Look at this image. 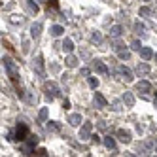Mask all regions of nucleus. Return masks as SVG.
Listing matches in <instances>:
<instances>
[{
	"mask_svg": "<svg viewBox=\"0 0 157 157\" xmlns=\"http://www.w3.org/2000/svg\"><path fill=\"white\" fill-rule=\"evenodd\" d=\"M87 83H89V87H91V89H97L98 87V80H97V78H87Z\"/></svg>",
	"mask_w": 157,
	"mask_h": 157,
	"instance_id": "nucleus-32",
	"label": "nucleus"
},
{
	"mask_svg": "<svg viewBox=\"0 0 157 157\" xmlns=\"http://www.w3.org/2000/svg\"><path fill=\"white\" fill-rule=\"evenodd\" d=\"M23 17H21V15H12V17H10V23H12V25H21V23H23Z\"/></svg>",
	"mask_w": 157,
	"mask_h": 157,
	"instance_id": "nucleus-28",
	"label": "nucleus"
},
{
	"mask_svg": "<svg viewBox=\"0 0 157 157\" xmlns=\"http://www.w3.org/2000/svg\"><path fill=\"white\" fill-rule=\"evenodd\" d=\"M155 98H157V91H155Z\"/></svg>",
	"mask_w": 157,
	"mask_h": 157,
	"instance_id": "nucleus-44",
	"label": "nucleus"
},
{
	"mask_svg": "<svg viewBox=\"0 0 157 157\" xmlns=\"http://www.w3.org/2000/svg\"><path fill=\"white\" fill-rule=\"evenodd\" d=\"M153 151H155V153H157V140H155V142H153Z\"/></svg>",
	"mask_w": 157,
	"mask_h": 157,
	"instance_id": "nucleus-43",
	"label": "nucleus"
},
{
	"mask_svg": "<svg viewBox=\"0 0 157 157\" xmlns=\"http://www.w3.org/2000/svg\"><path fill=\"white\" fill-rule=\"evenodd\" d=\"M148 74H150V64H148V63H140V64L136 66V76L144 78V76H148Z\"/></svg>",
	"mask_w": 157,
	"mask_h": 157,
	"instance_id": "nucleus-8",
	"label": "nucleus"
},
{
	"mask_svg": "<svg viewBox=\"0 0 157 157\" xmlns=\"http://www.w3.org/2000/svg\"><path fill=\"white\" fill-rule=\"evenodd\" d=\"M117 138H119L123 144H129V142H131V131L119 129V131H117Z\"/></svg>",
	"mask_w": 157,
	"mask_h": 157,
	"instance_id": "nucleus-10",
	"label": "nucleus"
},
{
	"mask_svg": "<svg viewBox=\"0 0 157 157\" xmlns=\"http://www.w3.org/2000/svg\"><path fill=\"white\" fill-rule=\"evenodd\" d=\"M123 104H125V102H123V98L121 100H114V102H112V110L119 112V110H123Z\"/></svg>",
	"mask_w": 157,
	"mask_h": 157,
	"instance_id": "nucleus-27",
	"label": "nucleus"
},
{
	"mask_svg": "<svg viewBox=\"0 0 157 157\" xmlns=\"http://www.w3.org/2000/svg\"><path fill=\"white\" fill-rule=\"evenodd\" d=\"M48 6H51V8H57L59 4H57V0H48Z\"/></svg>",
	"mask_w": 157,
	"mask_h": 157,
	"instance_id": "nucleus-37",
	"label": "nucleus"
},
{
	"mask_svg": "<svg viewBox=\"0 0 157 157\" xmlns=\"http://www.w3.org/2000/svg\"><path fill=\"white\" fill-rule=\"evenodd\" d=\"M38 121H40V123H46V121H48V108H42V110L38 112Z\"/></svg>",
	"mask_w": 157,
	"mask_h": 157,
	"instance_id": "nucleus-25",
	"label": "nucleus"
},
{
	"mask_svg": "<svg viewBox=\"0 0 157 157\" xmlns=\"http://www.w3.org/2000/svg\"><path fill=\"white\" fill-rule=\"evenodd\" d=\"M138 13H140L142 17H150V15H151V10H150L148 6H142V8H140V12H138Z\"/></svg>",
	"mask_w": 157,
	"mask_h": 157,
	"instance_id": "nucleus-29",
	"label": "nucleus"
},
{
	"mask_svg": "<svg viewBox=\"0 0 157 157\" xmlns=\"http://www.w3.org/2000/svg\"><path fill=\"white\" fill-rule=\"evenodd\" d=\"M136 150L140 151V155H150L153 151V142L151 140H146V142H138Z\"/></svg>",
	"mask_w": 157,
	"mask_h": 157,
	"instance_id": "nucleus-5",
	"label": "nucleus"
},
{
	"mask_svg": "<svg viewBox=\"0 0 157 157\" xmlns=\"http://www.w3.org/2000/svg\"><path fill=\"white\" fill-rule=\"evenodd\" d=\"M136 91H138V93H150V91H151V85H150V82L140 80V82L136 83Z\"/></svg>",
	"mask_w": 157,
	"mask_h": 157,
	"instance_id": "nucleus-9",
	"label": "nucleus"
},
{
	"mask_svg": "<svg viewBox=\"0 0 157 157\" xmlns=\"http://www.w3.org/2000/svg\"><path fill=\"white\" fill-rule=\"evenodd\" d=\"M95 104H97L98 108H106V106H108V100L100 95V93H95Z\"/></svg>",
	"mask_w": 157,
	"mask_h": 157,
	"instance_id": "nucleus-14",
	"label": "nucleus"
},
{
	"mask_svg": "<svg viewBox=\"0 0 157 157\" xmlns=\"http://www.w3.org/2000/svg\"><path fill=\"white\" fill-rule=\"evenodd\" d=\"M80 74H82V76H85V78H89V74H91V70H89L87 66H83V68L80 70Z\"/></svg>",
	"mask_w": 157,
	"mask_h": 157,
	"instance_id": "nucleus-35",
	"label": "nucleus"
},
{
	"mask_svg": "<svg viewBox=\"0 0 157 157\" xmlns=\"http://www.w3.org/2000/svg\"><path fill=\"white\" fill-rule=\"evenodd\" d=\"M140 57H142L144 61H150V59L153 57V49H151V48H142V49H140Z\"/></svg>",
	"mask_w": 157,
	"mask_h": 157,
	"instance_id": "nucleus-15",
	"label": "nucleus"
},
{
	"mask_svg": "<svg viewBox=\"0 0 157 157\" xmlns=\"http://www.w3.org/2000/svg\"><path fill=\"white\" fill-rule=\"evenodd\" d=\"M32 68H34V72L38 74V76H46V68H44V57L42 55H38V57L34 59V63H32Z\"/></svg>",
	"mask_w": 157,
	"mask_h": 157,
	"instance_id": "nucleus-6",
	"label": "nucleus"
},
{
	"mask_svg": "<svg viewBox=\"0 0 157 157\" xmlns=\"http://www.w3.org/2000/svg\"><path fill=\"white\" fill-rule=\"evenodd\" d=\"M13 136H15V140H27L29 138V129H27L25 123H19V125L15 127Z\"/></svg>",
	"mask_w": 157,
	"mask_h": 157,
	"instance_id": "nucleus-4",
	"label": "nucleus"
},
{
	"mask_svg": "<svg viewBox=\"0 0 157 157\" xmlns=\"http://www.w3.org/2000/svg\"><path fill=\"white\" fill-rule=\"evenodd\" d=\"M102 142H104V146H106L108 150H116V140L112 138V136H106V138H104Z\"/></svg>",
	"mask_w": 157,
	"mask_h": 157,
	"instance_id": "nucleus-23",
	"label": "nucleus"
},
{
	"mask_svg": "<svg viewBox=\"0 0 157 157\" xmlns=\"http://www.w3.org/2000/svg\"><path fill=\"white\" fill-rule=\"evenodd\" d=\"M91 42H93V44H100V42H102V34H100L98 30H93V34H91Z\"/></svg>",
	"mask_w": 157,
	"mask_h": 157,
	"instance_id": "nucleus-26",
	"label": "nucleus"
},
{
	"mask_svg": "<svg viewBox=\"0 0 157 157\" xmlns=\"http://www.w3.org/2000/svg\"><path fill=\"white\" fill-rule=\"evenodd\" d=\"M91 140H93L95 144H98V142H100V136H97V134H91Z\"/></svg>",
	"mask_w": 157,
	"mask_h": 157,
	"instance_id": "nucleus-39",
	"label": "nucleus"
},
{
	"mask_svg": "<svg viewBox=\"0 0 157 157\" xmlns=\"http://www.w3.org/2000/svg\"><path fill=\"white\" fill-rule=\"evenodd\" d=\"M117 57H119L121 61H127V59L131 57V51H129V49H117Z\"/></svg>",
	"mask_w": 157,
	"mask_h": 157,
	"instance_id": "nucleus-24",
	"label": "nucleus"
},
{
	"mask_svg": "<svg viewBox=\"0 0 157 157\" xmlns=\"http://www.w3.org/2000/svg\"><path fill=\"white\" fill-rule=\"evenodd\" d=\"M44 91H46V95H48L49 100H53L55 97H59L61 89H59V85L55 83V82H46V83H44Z\"/></svg>",
	"mask_w": 157,
	"mask_h": 157,
	"instance_id": "nucleus-1",
	"label": "nucleus"
},
{
	"mask_svg": "<svg viewBox=\"0 0 157 157\" xmlns=\"http://www.w3.org/2000/svg\"><path fill=\"white\" fill-rule=\"evenodd\" d=\"M48 123V131H51V132H59L61 131V125L57 121H46Z\"/></svg>",
	"mask_w": 157,
	"mask_h": 157,
	"instance_id": "nucleus-22",
	"label": "nucleus"
},
{
	"mask_svg": "<svg viewBox=\"0 0 157 157\" xmlns=\"http://www.w3.org/2000/svg\"><path fill=\"white\" fill-rule=\"evenodd\" d=\"M116 76L119 78V80H123V82H132V72L127 68V66H123V64H119L116 68Z\"/></svg>",
	"mask_w": 157,
	"mask_h": 157,
	"instance_id": "nucleus-3",
	"label": "nucleus"
},
{
	"mask_svg": "<svg viewBox=\"0 0 157 157\" xmlns=\"http://www.w3.org/2000/svg\"><path fill=\"white\" fill-rule=\"evenodd\" d=\"M146 2H148V0H146Z\"/></svg>",
	"mask_w": 157,
	"mask_h": 157,
	"instance_id": "nucleus-45",
	"label": "nucleus"
},
{
	"mask_svg": "<svg viewBox=\"0 0 157 157\" xmlns=\"http://www.w3.org/2000/svg\"><path fill=\"white\" fill-rule=\"evenodd\" d=\"M2 63H4L6 70H8V76L12 78L13 82H17V76H19V74H17V66H15V63L10 59V57H4V59H2Z\"/></svg>",
	"mask_w": 157,
	"mask_h": 157,
	"instance_id": "nucleus-2",
	"label": "nucleus"
},
{
	"mask_svg": "<svg viewBox=\"0 0 157 157\" xmlns=\"http://www.w3.org/2000/svg\"><path fill=\"white\" fill-rule=\"evenodd\" d=\"M40 34H42V23H34V25L30 27V36L32 38H38Z\"/></svg>",
	"mask_w": 157,
	"mask_h": 157,
	"instance_id": "nucleus-16",
	"label": "nucleus"
},
{
	"mask_svg": "<svg viewBox=\"0 0 157 157\" xmlns=\"http://www.w3.org/2000/svg\"><path fill=\"white\" fill-rule=\"evenodd\" d=\"M134 32H138V34H140V32H144V25L142 23H136V25H134Z\"/></svg>",
	"mask_w": 157,
	"mask_h": 157,
	"instance_id": "nucleus-34",
	"label": "nucleus"
},
{
	"mask_svg": "<svg viewBox=\"0 0 157 157\" xmlns=\"http://www.w3.org/2000/svg\"><path fill=\"white\" fill-rule=\"evenodd\" d=\"M91 132H93V125H91V123H82V129H80V140L91 138Z\"/></svg>",
	"mask_w": 157,
	"mask_h": 157,
	"instance_id": "nucleus-7",
	"label": "nucleus"
},
{
	"mask_svg": "<svg viewBox=\"0 0 157 157\" xmlns=\"http://www.w3.org/2000/svg\"><path fill=\"white\" fill-rule=\"evenodd\" d=\"M63 32H64V29H63L61 25H53V27H51V36H55V38H59Z\"/></svg>",
	"mask_w": 157,
	"mask_h": 157,
	"instance_id": "nucleus-21",
	"label": "nucleus"
},
{
	"mask_svg": "<svg viewBox=\"0 0 157 157\" xmlns=\"http://www.w3.org/2000/svg\"><path fill=\"white\" fill-rule=\"evenodd\" d=\"M121 34H123V27L121 25H114V27L110 29V36L112 38H119Z\"/></svg>",
	"mask_w": 157,
	"mask_h": 157,
	"instance_id": "nucleus-17",
	"label": "nucleus"
},
{
	"mask_svg": "<svg viewBox=\"0 0 157 157\" xmlns=\"http://www.w3.org/2000/svg\"><path fill=\"white\" fill-rule=\"evenodd\" d=\"M23 53H29V42L27 40L23 42Z\"/></svg>",
	"mask_w": 157,
	"mask_h": 157,
	"instance_id": "nucleus-38",
	"label": "nucleus"
},
{
	"mask_svg": "<svg viewBox=\"0 0 157 157\" xmlns=\"http://www.w3.org/2000/svg\"><path fill=\"white\" fill-rule=\"evenodd\" d=\"M78 63H80V61H78V57H74V55H68V57L64 59V64L68 66V68H74V66H78Z\"/></svg>",
	"mask_w": 157,
	"mask_h": 157,
	"instance_id": "nucleus-18",
	"label": "nucleus"
},
{
	"mask_svg": "<svg viewBox=\"0 0 157 157\" xmlns=\"http://www.w3.org/2000/svg\"><path fill=\"white\" fill-rule=\"evenodd\" d=\"M93 66H95V70H97L98 74H108V66H106L102 61H95Z\"/></svg>",
	"mask_w": 157,
	"mask_h": 157,
	"instance_id": "nucleus-13",
	"label": "nucleus"
},
{
	"mask_svg": "<svg viewBox=\"0 0 157 157\" xmlns=\"http://www.w3.org/2000/svg\"><path fill=\"white\" fill-rule=\"evenodd\" d=\"M27 144H29V146H32V148H36V144H38V136H29Z\"/></svg>",
	"mask_w": 157,
	"mask_h": 157,
	"instance_id": "nucleus-33",
	"label": "nucleus"
},
{
	"mask_svg": "<svg viewBox=\"0 0 157 157\" xmlns=\"http://www.w3.org/2000/svg\"><path fill=\"white\" fill-rule=\"evenodd\" d=\"M144 46H142V44H140V40H132L131 42V49H134V51H140Z\"/></svg>",
	"mask_w": 157,
	"mask_h": 157,
	"instance_id": "nucleus-30",
	"label": "nucleus"
},
{
	"mask_svg": "<svg viewBox=\"0 0 157 157\" xmlns=\"http://www.w3.org/2000/svg\"><path fill=\"white\" fill-rule=\"evenodd\" d=\"M98 129L104 131V129H106V121H98Z\"/></svg>",
	"mask_w": 157,
	"mask_h": 157,
	"instance_id": "nucleus-41",
	"label": "nucleus"
},
{
	"mask_svg": "<svg viewBox=\"0 0 157 157\" xmlns=\"http://www.w3.org/2000/svg\"><path fill=\"white\" fill-rule=\"evenodd\" d=\"M27 10H29L30 13H38L40 12V6L34 2V0H27Z\"/></svg>",
	"mask_w": 157,
	"mask_h": 157,
	"instance_id": "nucleus-19",
	"label": "nucleus"
},
{
	"mask_svg": "<svg viewBox=\"0 0 157 157\" xmlns=\"http://www.w3.org/2000/svg\"><path fill=\"white\" fill-rule=\"evenodd\" d=\"M25 98H27V102H29V104H34V102H36V95H32V91H27Z\"/></svg>",
	"mask_w": 157,
	"mask_h": 157,
	"instance_id": "nucleus-31",
	"label": "nucleus"
},
{
	"mask_svg": "<svg viewBox=\"0 0 157 157\" xmlns=\"http://www.w3.org/2000/svg\"><path fill=\"white\" fill-rule=\"evenodd\" d=\"M63 49H64L66 53H72V51H74V42H72L70 38H66V40L63 42Z\"/></svg>",
	"mask_w": 157,
	"mask_h": 157,
	"instance_id": "nucleus-20",
	"label": "nucleus"
},
{
	"mask_svg": "<svg viewBox=\"0 0 157 157\" xmlns=\"http://www.w3.org/2000/svg\"><path fill=\"white\" fill-rule=\"evenodd\" d=\"M34 153H38V155H46V153H48V151H46V150H44V148H40V150H36V151H34Z\"/></svg>",
	"mask_w": 157,
	"mask_h": 157,
	"instance_id": "nucleus-40",
	"label": "nucleus"
},
{
	"mask_svg": "<svg viewBox=\"0 0 157 157\" xmlns=\"http://www.w3.org/2000/svg\"><path fill=\"white\" fill-rule=\"evenodd\" d=\"M63 108L66 110V108H70V102H68V100H64V102H63Z\"/></svg>",
	"mask_w": 157,
	"mask_h": 157,
	"instance_id": "nucleus-42",
	"label": "nucleus"
},
{
	"mask_svg": "<svg viewBox=\"0 0 157 157\" xmlns=\"http://www.w3.org/2000/svg\"><path fill=\"white\" fill-rule=\"evenodd\" d=\"M121 48H123V44H121V40H116V42H114V49L117 51V49H121Z\"/></svg>",
	"mask_w": 157,
	"mask_h": 157,
	"instance_id": "nucleus-36",
	"label": "nucleus"
},
{
	"mask_svg": "<svg viewBox=\"0 0 157 157\" xmlns=\"http://www.w3.org/2000/svg\"><path fill=\"white\" fill-rule=\"evenodd\" d=\"M123 102H125L127 108H132L134 106V95L131 91H125V95H123Z\"/></svg>",
	"mask_w": 157,
	"mask_h": 157,
	"instance_id": "nucleus-12",
	"label": "nucleus"
},
{
	"mask_svg": "<svg viewBox=\"0 0 157 157\" xmlns=\"http://www.w3.org/2000/svg\"><path fill=\"white\" fill-rule=\"evenodd\" d=\"M68 123H70L72 127H80V123H83V119H82L80 114H70L68 116Z\"/></svg>",
	"mask_w": 157,
	"mask_h": 157,
	"instance_id": "nucleus-11",
	"label": "nucleus"
}]
</instances>
